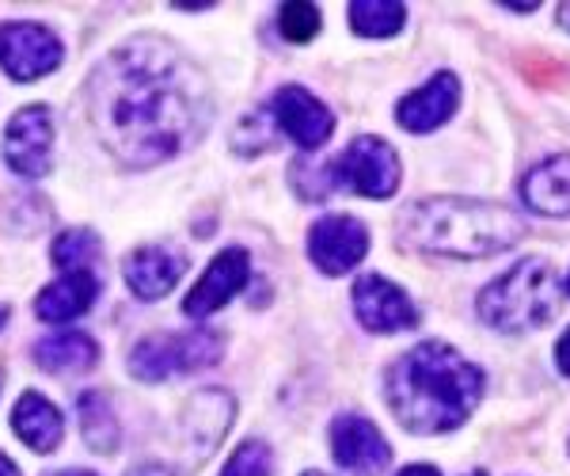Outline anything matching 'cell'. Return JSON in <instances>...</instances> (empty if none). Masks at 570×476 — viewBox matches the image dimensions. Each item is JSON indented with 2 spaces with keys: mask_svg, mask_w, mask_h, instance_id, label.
I'll list each match as a JSON object with an SVG mask.
<instances>
[{
  "mask_svg": "<svg viewBox=\"0 0 570 476\" xmlns=\"http://www.w3.org/2000/svg\"><path fill=\"white\" fill-rule=\"evenodd\" d=\"M220 359L217 332H153L130 351V373L137 381H168L171 373L206 370Z\"/></svg>",
  "mask_w": 570,
  "mask_h": 476,
  "instance_id": "obj_5",
  "label": "cell"
},
{
  "mask_svg": "<svg viewBox=\"0 0 570 476\" xmlns=\"http://www.w3.org/2000/svg\"><path fill=\"white\" fill-rule=\"evenodd\" d=\"M456 107H461V80H456V72H434L426 85L400 99L395 123L407 134H434L438 126H445L453 118Z\"/></svg>",
  "mask_w": 570,
  "mask_h": 476,
  "instance_id": "obj_15",
  "label": "cell"
},
{
  "mask_svg": "<svg viewBox=\"0 0 570 476\" xmlns=\"http://www.w3.org/2000/svg\"><path fill=\"white\" fill-rule=\"evenodd\" d=\"M320 8L316 4H308V0H289V4H282V12H278V27H282V35L289 42H312L320 35Z\"/></svg>",
  "mask_w": 570,
  "mask_h": 476,
  "instance_id": "obj_24",
  "label": "cell"
},
{
  "mask_svg": "<svg viewBox=\"0 0 570 476\" xmlns=\"http://www.w3.org/2000/svg\"><path fill=\"white\" fill-rule=\"evenodd\" d=\"M559 23H563L567 31H570V4H559Z\"/></svg>",
  "mask_w": 570,
  "mask_h": 476,
  "instance_id": "obj_29",
  "label": "cell"
},
{
  "mask_svg": "<svg viewBox=\"0 0 570 476\" xmlns=\"http://www.w3.org/2000/svg\"><path fill=\"white\" fill-rule=\"evenodd\" d=\"M468 476H487V473H468Z\"/></svg>",
  "mask_w": 570,
  "mask_h": 476,
  "instance_id": "obj_34",
  "label": "cell"
},
{
  "mask_svg": "<svg viewBox=\"0 0 570 476\" xmlns=\"http://www.w3.org/2000/svg\"><path fill=\"white\" fill-rule=\"evenodd\" d=\"M400 244L445 260H487L525 236V222L502 203L483 198H419L395 222Z\"/></svg>",
  "mask_w": 570,
  "mask_h": 476,
  "instance_id": "obj_3",
  "label": "cell"
},
{
  "mask_svg": "<svg viewBox=\"0 0 570 476\" xmlns=\"http://www.w3.org/2000/svg\"><path fill=\"white\" fill-rule=\"evenodd\" d=\"M77 411H80V431H85V443L91 446L96 454H115L118 450V419L110 411V400L104 392H80L77 400Z\"/></svg>",
  "mask_w": 570,
  "mask_h": 476,
  "instance_id": "obj_21",
  "label": "cell"
},
{
  "mask_svg": "<svg viewBox=\"0 0 570 476\" xmlns=\"http://www.w3.org/2000/svg\"><path fill=\"white\" fill-rule=\"evenodd\" d=\"M400 157L384 137H354L343 157L331 161L335 187H346L362 198H392L400 191Z\"/></svg>",
  "mask_w": 570,
  "mask_h": 476,
  "instance_id": "obj_6",
  "label": "cell"
},
{
  "mask_svg": "<svg viewBox=\"0 0 570 476\" xmlns=\"http://www.w3.org/2000/svg\"><path fill=\"white\" fill-rule=\"evenodd\" d=\"M99 236L91 233V229H69V233H61L58 241H53L50 249V260L58 271H85L91 260L99 255Z\"/></svg>",
  "mask_w": 570,
  "mask_h": 476,
  "instance_id": "obj_23",
  "label": "cell"
},
{
  "mask_svg": "<svg viewBox=\"0 0 570 476\" xmlns=\"http://www.w3.org/2000/svg\"><path fill=\"white\" fill-rule=\"evenodd\" d=\"M331 454L354 476H384L392 462V446L384 443L381 427L357 411H343L331 419Z\"/></svg>",
  "mask_w": 570,
  "mask_h": 476,
  "instance_id": "obj_10",
  "label": "cell"
},
{
  "mask_svg": "<svg viewBox=\"0 0 570 476\" xmlns=\"http://www.w3.org/2000/svg\"><path fill=\"white\" fill-rule=\"evenodd\" d=\"M305 476H327V473H305Z\"/></svg>",
  "mask_w": 570,
  "mask_h": 476,
  "instance_id": "obj_33",
  "label": "cell"
},
{
  "mask_svg": "<svg viewBox=\"0 0 570 476\" xmlns=\"http://www.w3.org/2000/svg\"><path fill=\"white\" fill-rule=\"evenodd\" d=\"M483 397V370L468 362L456 347L426 340L384 373V400L403 431L411 435H449L472 419Z\"/></svg>",
  "mask_w": 570,
  "mask_h": 476,
  "instance_id": "obj_2",
  "label": "cell"
},
{
  "mask_svg": "<svg viewBox=\"0 0 570 476\" xmlns=\"http://www.w3.org/2000/svg\"><path fill=\"white\" fill-rule=\"evenodd\" d=\"M99 294V279L91 271H69L61 274L58 282L42 290L35 298V317L46 320V324H66V320L85 317L91 309V301Z\"/></svg>",
  "mask_w": 570,
  "mask_h": 476,
  "instance_id": "obj_18",
  "label": "cell"
},
{
  "mask_svg": "<svg viewBox=\"0 0 570 476\" xmlns=\"http://www.w3.org/2000/svg\"><path fill=\"white\" fill-rule=\"evenodd\" d=\"M8 324V305H0V328Z\"/></svg>",
  "mask_w": 570,
  "mask_h": 476,
  "instance_id": "obj_30",
  "label": "cell"
},
{
  "mask_svg": "<svg viewBox=\"0 0 570 476\" xmlns=\"http://www.w3.org/2000/svg\"><path fill=\"white\" fill-rule=\"evenodd\" d=\"M556 366H559V373H567L570 378V328L559 336V343H556Z\"/></svg>",
  "mask_w": 570,
  "mask_h": 476,
  "instance_id": "obj_26",
  "label": "cell"
},
{
  "mask_svg": "<svg viewBox=\"0 0 570 476\" xmlns=\"http://www.w3.org/2000/svg\"><path fill=\"white\" fill-rule=\"evenodd\" d=\"M521 198L540 217H570V153H551L521 179Z\"/></svg>",
  "mask_w": 570,
  "mask_h": 476,
  "instance_id": "obj_17",
  "label": "cell"
},
{
  "mask_svg": "<svg viewBox=\"0 0 570 476\" xmlns=\"http://www.w3.org/2000/svg\"><path fill=\"white\" fill-rule=\"evenodd\" d=\"M88 111L118 161L153 168L206 134L209 88L179 46L137 35L115 46L91 72Z\"/></svg>",
  "mask_w": 570,
  "mask_h": 476,
  "instance_id": "obj_1",
  "label": "cell"
},
{
  "mask_svg": "<svg viewBox=\"0 0 570 476\" xmlns=\"http://www.w3.org/2000/svg\"><path fill=\"white\" fill-rule=\"evenodd\" d=\"M35 362L46 373H85L99 362V343L85 332H61L35 347Z\"/></svg>",
  "mask_w": 570,
  "mask_h": 476,
  "instance_id": "obj_20",
  "label": "cell"
},
{
  "mask_svg": "<svg viewBox=\"0 0 570 476\" xmlns=\"http://www.w3.org/2000/svg\"><path fill=\"white\" fill-rule=\"evenodd\" d=\"M266 115L278 130L297 142L301 149H320L327 145V137L335 134V115L331 107H324V99H316L308 88L301 85H285L271 96L266 104Z\"/></svg>",
  "mask_w": 570,
  "mask_h": 476,
  "instance_id": "obj_8",
  "label": "cell"
},
{
  "mask_svg": "<svg viewBox=\"0 0 570 476\" xmlns=\"http://www.w3.org/2000/svg\"><path fill=\"white\" fill-rule=\"evenodd\" d=\"M53 123L42 104H27L12 115L4 130V164L23 179H39L50 172Z\"/></svg>",
  "mask_w": 570,
  "mask_h": 476,
  "instance_id": "obj_11",
  "label": "cell"
},
{
  "mask_svg": "<svg viewBox=\"0 0 570 476\" xmlns=\"http://www.w3.org/2000/svg\"><path fill=\"white\" fill-rule=\"evenodd\" d=\"M271 469H274L271 446L259 443V438H247V443L236 446V454L225 462L220 476H271Z\"/></svg>",
  "mask_w": 570,
  "mask_h": 476,
  "instance_id": "obj_25",
  "label": "cell"
},
{
  "mask_svg": "<svg viewBox=\"0 0 570 476\" xmlns=\"http://www.w3.org/2000/svg\"><path fill=\"white\" fill-rule=\"evenodd\" d=\"M236 419V405L228 392L220 389H202L190 397L187 411H183V465H202L206 457H214L217 443L228 435V427H233Z\"/></svg>",
  "mask_w": 570,
  "mask_h": 476,
  "instance_id": "obj_9",
  "label": "cell"
},
{
  "mask_svg": "<svg viewBox=\"0 0 570 476\" xmlns=\"http://www.w3.org/2000/svg\"><path fill=\"white\" fill-rule=\"evenodd\" d=\"M141 476H153V473H141Z\"/></svg>",
  "mask_w": 570,
  "mask_h": 476,
  "instance_id": "obj_35",
  "label": "cell"
},
{
  "mask_svg": "<svg viewBox=\"0 0 570 476\" xmlns=\"http://www.w3.org/2000/svg\"><path fill=\"white\" fill-rule=\"evenodd\" d=\"M187 271V260L171 249H160V244H145L126 255V286L134 290V298L141 301H156V298H168L176 290V282Z\"/></svg>",
  "mask_w": 570,
  "mask_h": 476,
  "instance_id": "obj_16",
  "label": "cell"
},
{
  "mask_svg": "<svg viewBox=\"0 0 570 476\" xmlns=\"http://www.w3.org/2000/svg\"><path fill=\"white\" fill-rule=\"evenodd\" d=\"M0 476H20L16 462H12V457H4V454H0Z\"/></svg>",
  "mask_w": 570,
  "mask_h": 476,
  "instance_id": "obj_28",
  "label": "cell"
},
{
  "mask_svg": "<svg viewBox=\"0 0 570 476\" xmlns=\"http://www.w3.org/2000/svg\"><path fill=\"white\" fill-rule=\"evenodd\" d=\"M351 301L362 328H370L376 336L407 332V328L419 324V305L395 282L384 279V274H362L354 282Z\"/></svg>",
  "mask_w": 570,
  "mask_h": 476,
  "instance_id": "obj_13",
  "label": "cell"
},
{
  "mask_svg": "<svg viewBox=\"0 0 570 476\" xmlns=\"http://www.w3.org/2000/svg\"><path fill=\"white\" fill-rule=\"evenodd\" d=\"M407 23V4L395 0H354L351 4V27L365 39H392Z\"/></svg>",
  "mask_w": 570,
  "mask_h": 476,
  "instance_id": "obj_22",
  "label": "cell"
},
{
  "mask_svg": "<svg viewBox=\"0 0 570 476\" xmlns=\"http://www.w3.org/2000/svg\"><path fill=\"white\" fill-rule=\"evenodd\" d=\"M12 431L20 435L31 450L53 454L61 443V435H66V419H61V411L53 408L42 392L27 389L12 408Z\"/></svg>",
  "mask_w": 570,
  "mask_h": 476,
  "instance_id": "obj_19",
  "label": "cell"
},
{
  "mask_svg": "<svg viewBox=\"0 0 570 476\" xmlns=\"http://www.w3.org/2000/svg\"><path fill=\"white\" fill-rule=\"evenodd\" d=\"M61 58H66V46L50 27L27 20L0 23V69L20 85L50 77L61 66Z\"/></svg>",
  "mask_w": 570,
  "mask_h": 476,
  "instance_id": "obj_7",
  "label": "cell"
},
{
  "mask_svg": "<svg viewBox=\"0 0 570 476\" xmlns=\"http://www.w3.org/2000/svg\"><path fill=\"white\" fill-rule=\"evenodd\" d=\"M61 476H91V473H80V469H77V473H61Z\"/></svg>",
  "mask_w": 570,
  "mask_h": 476,
  "instance_id": "obj_31",
  "label": "cell"
},
{
  "mask_svg": "<svg viewBox=\"0 0 570 476\" xmlns=\"http://www.w3.org/2000/svg\"><path fill=\"white\" fill-rule=\"evenodd\" d=\"M370 252V229L351 214H327L312 225L308 233V255L320 271L338 279V274L354 271Z\"/></svg>",
  "mask_w": 570,
  "mask_h": 476,
  "instance_id": "obj_12",
  "label": "cell"
},
{
  "mask_svg": "<svg viewBox=\"0 0 570 476\" xmlns=\"http://www.w3.org/2000/svg\"><path fill=\"white\" fill-rule=\"evenodd\" d=\"M563 301V282L548 260L525 255L513 268H505L499 279H491L475 298V313L487 328L505 336H521L532 328H544L556 320Z\"/></svg>",
  "mask_w": 570,
  "mask_h": 476,
  "instance_id": "obj_4",
  "label": "cell"
},
{
  "mask_svg": "<svg viewBox=\"0 0 570 476\" xmlns=\"http://www.w3.org/2000/svg\"><path fill=\"white\" fill-rule=\"evenodd\" d=\"M247 279H252V255L244 249H225L220 255H214L206 274L183 298V313L190 320H206L209 313H217L220 305H228V301L240 294Z\"/></svg>",
  "mask_w": 570,
  "mask_h": 476,
  "instance_id": "obj_14",
  "label": "cell"
},
{
  "mask_svg": "<svg viewBox=\"0 0 570 476\" xmlns=\"http://www.w3.org/2000/svg\"><path fill=\"white\" fill-rule=\"evenodd\" d=\"M563 290H567V294H570V274H567V286H563Z\"/></svg>",
  "mask_w": 570,
  "mask_h": 476,
  "instance_id": "obj_32",
  "label": "cell"
},
{
  "mask_svg": "<svg viewBox=\"0 0 570 476\" xmlns=\"http://www.w3.org/2000/svg\"><path fill=\"white\" fill-rule=\"evenodd\" d=\"M395 476H441L434 465H407L403 473H395Z\"/></svg>",
  "mask_w": 570,
  "mask_h": 476,
  "instance_id": "obj_27",
  "label": "cell"
}]
</instances>
